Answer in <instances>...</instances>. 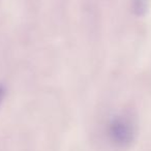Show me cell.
Returning <instances> with one entry per match:
<instances>
[{
	"instance_id": "6da1fadb",
	"label": "cell",
	"mask_w": 151,
	"mask_h": 151,
	"mask_svg": "<svg viewBox=\"0 0 151 151\" xmlns=\"http://www.w3.org/2000/svg\"><path fill=\"white\" fill-rule=\"evenodd\" d=\"M108 136L111 143L117 148H127L136 138L134 124L125 116H116L110 121Z\"/></svg>"
},
{
	"instance_id": "3957f363",
	"label": "cell",
	"mask_w": 151,
	"mask_h": 151,
	"mask_svg": "<svg viewBox=\"0 0 151 151\" xmlns=\"http://www.w3.org/2000/svg\"><path fill=\"white\" fill-rule=\"evenodd\" d=\"M5 92H6V90H5L4 85L0 84V104L2 103V101H3V99H4Z\"/></svg>"
},
{
	"instance_id": "7a4b0ae2",
	"label": "cell",
	"mask_w": 151,
	"mask_h": 151,
	"mask_svg": "<svg viewBox=\"0 0 151 151\" xmlns=\"http://www.w3.org/2000/svg\"><path fill=\"white\" fill-rule=\"evenodd\" d=\"M148 5L149 0H132V11H134V15L139 16V17L144 16L146 14Z\"/></svg>"
}]
</instances>
